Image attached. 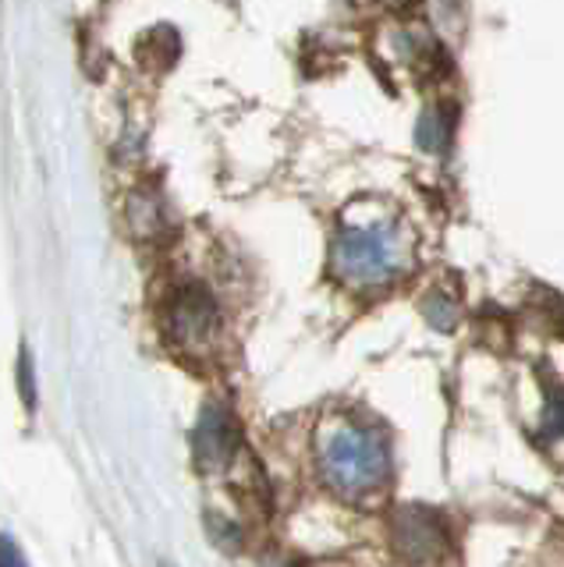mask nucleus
I'll return each mask as SVG.
<instances>
[{
	"mask_svg": "<svg viewBox=\"0 0 564 567\" xmlns=\"http://www.w3.org/2000/svg\"><path fill=\"white\" fill-rule=\"evenodd\" d=\"M316 465H320V478L338 496L366 501V496L380 493L387 478H391V447L373 425L338 419L320 436Z\"/></svg>",
	"mask_w": 564,
	"mask_h": 567,
	"instance_id": "obj_1",
	"label": "nucleus"
},
{
	"mask_svg": "<svg viewBox=\"0 0 564 567\" xmlns=\"http://www.w3.org/2000/svg\"><path fill=\"white\" fill-rule=\"evenodd\" d=\"M330 266L351 288H383L409 270V245L391 220L348 224L334 241Z\"/></svg>",
	"mask_w": 564,
	"mask_h": 567,
	"instance_id": "obj_2",
	"label": "nucleus"
},
{
	"mask_svg": "<svg viewBox=\"0 0 564 567\" xmlns=\"http://www.w3.org/2000/svg\"><path fill=\"white\" fill-rule=\"evenodd\" d=\"M391 543L398 549V557L412 567L437 564L440 557H448V528L440 522V514L427 507H398L391 518Z\"/></svg>",
	"mask_w": 564,
	"mask_h": 567,
	"instance_id": "obj_3",
	"label": "nucleus"
},
{
	"mask_svg": "<svg viewBox=\"0 0 564 567\" xmlns=\"http://www.w3.org/2000/svg\"><path fill=\"white\" fill-rule=\"evenodd\" d=\"M167 327L182 348H203L209 337L217 333L214 295H209L203 284H185V288H178L167 309Z\"/></svg>",
	"mask_w": 564,
	"mask_h": 567,
	"instance_id": "obj_4",
	"label": "nucleus"
},
{
	"mask_svg": "<svg viewBox=\"0 0 564 567\" xmlns=\"http://www.w3.org/2000/svg\"><path fill=\"white\" fill-rule=\"evenodd\" d=\"M192 451L203 472H224L238 451V425L224 404H206L192 433Z\"/></svg>",
	"mask_w": 564,
	"mask_h": 567,
	"instance_id": "obj_5",
	"label": "nucleus"
},
{
	"mask_svg": "<svg viewBox=\"0 0 564 567\" xmlns=\"http://www.w3.org/2000/svg\"><path fill=\"white\" fill-rule=\"evenodd\" d=\"M451 135H454V114L448 106H430L419 121V146L430 153H444L451 146Z\"/></svg>",
	"mask_w": 564,
	"mask_h": 567,
	"instance_id": "obj_6",
	"label": "nucleus"
},
{
	"mask_svg": "<svg viewBox=\"0 0 564 567\" xmlns=\"http://www.w3.org/2000/svg\"><path fill=\"white\" fill-rule=\"evenodd\" d=\"M129 213H132V227H135L139 238H153L156 230L164 227V206L153 203L150 195H135Z\"/></svg>",
	"mask_w": 564,
	"mask_h": 567,
	"instance_id": "obj_7",
	"label": "nucleus"
},
{
	"mask_svg": "<svg viewBox=\"0 0 564 567\" xmlns=\"http://www.w3.org/2000/svg\"><path fill=\"white\" fill-rule=\"evenodd\" d=\"M543 436H551V440H561L564 436V386L561 383H546Z\"/></svg>",
	"mask_w": 564,
	"mask_h": 567,
	"instance_id": "obj_8",
	"label": "nucleus"
},
{
	"mask_svg": "<svg viewBox=\"0 0 564 567\" xmlns=\"http://www.w3.org/2000/svg\"><path fill=\"white\" fill-rule=\"evenodd\" d=\"M422 312H427L430 323L437 330H444V333L458 323V306L448 295H427V301H422Z\"/></svg>",
	"mask_w": 564,
	"mask_h": 567,
	"instance_id": "obj_9",
	"label": "nucleus"
},
{
	"mask_svg": "<svg viewBox=\"0 0 564 567\" xmlns=\"http://www.w3.org/2000/svg\"><path fill=\"white\" fill-rule=\"evenodd\" d=\"M206 522L214 525V528H209V536L217 539V546H224L227 554H235V549L242 546V536H238V528H235L232 522H221V518H214V514H209Z\"/></svg>",
	"mask_w": 564,
	"mask_h": 567,
	"instance_id": "obj_10",
	"label": "nucleus"
},
{
	"mask_svg": "<svg viewBox=\"0 0 564 567\" xmlns=\"http://www.w3.org/2000/svg\"><path fill=\"white\" fill-rule=\"evenodd\" d=\"M19 372H22V398H25V408L32 412L37 408V380H32V354L29 351H22V365H19Z\"/></svg>",
	"mask_w": 564,
	"mask_h": 567,
	"instance_id": "obj_11",
	"label": "nucleus"
},
{
	"mask_svg": "<svg viewBox=\"0 0 564 567\" xmlns=\"http://www.w3.org/2000/svg\"><path fill=\"white\" fill-rule=\"evenodd\" d=\"M0 567H29L19 543H14L11 536H0Z\"/></svg>",
	"mask_w": 564,
	"mask_h": 567,
	"instance_id": "obj_12",
	"label": "nucleus"
},
{
	"mask_svg": "<svg viewBox=\"0 0 564 567\" xmlns=\"http://www.w3.org/2000/svg\"><path fill=\"white\" fill-rule=\"evenodd\" d=\"M267 567H295V564H288V560H274V564H267Z\"/></svg>",
	"mask_w": 564,
	"mask_h": 567,
	"instance_id": "obj_13",
	"label": "nucleus"
}]
</instances>
